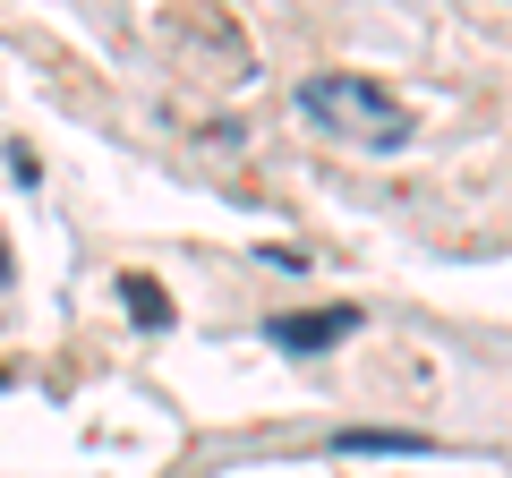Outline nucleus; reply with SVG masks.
Instances as JSON below:
<instances>
[{
    "mask_svg": "<svg viewBox=\"0 0 512 478\" xmlns=\"http://www.w3.org/2000/svg\"><path fill=\"white\" fill-rule=\"evenodd\" d=\"M299 111H308L325 137L367 146V154H402V146H410V103L384 86V77H359V69L299 77Z\"/></svg>",
    "mask_w": 512,
    "mask_h": 478,
    "instance_id": "1",
    "label": "nucleus"
},
{
    "mask_svg": "<svg viewBox=\"0 0 512 478\" xmlns=\"http://www.w3.org/2000/svg\"><path fill=\"white\" fill-rule=\"evenodd\" d=\"M359 333V308H291V316H265V342L291 350V359H316V350L350 342Z\"/></svg>",
    "mask_w": 512,
    "mask_h": 478,
    "instance_id": "2",
    "label": "nucleus"
},
{
    "mask_svg": "<svg viewBox=\"0 0 512 478\" xmlns=\"http://www.w3.org/2000/svg\"><path fill=\"white\" fill-rule=\"evenodd\" d=\"M333 453H427V436H410V427H342Z\"/></svg>",
    "mask_w": 512,
    "mask_h": 478,
    "instance_id": "3",
    "label": "nucleus"
},
{
    "mask_svg": "<svg viewBox=\"0 0 512 478\" xmlns=\"http://www.w3.org/2000/svg\"><path fill=\"white\" fill-rule=\"evenodd\" d=\"M120 299H128L137 325H171V299H163V282H154V274H120Z\"/></svg>",
    "mask_w": 512,
    "mask_h": 478,
    "instance_id": "4",
    "label": "nucleus"
},
{
    "mask_svg": "<svg viewBox=\"0 0 512 478\" xmlns=\"http://www.w3.org/2000/svg\"><path fill=\"white\" fill-rule=\"evenodd\" d=\"M0 282H9V248H0Z\"/></svg>",
    "mask_w": 512,
    "mask_h": 478,
    "instance_id": "5",
    "label": "nucleus"
}]
</instances>
